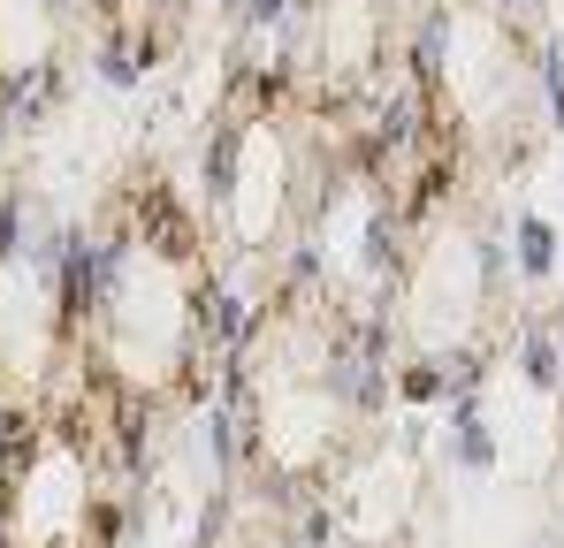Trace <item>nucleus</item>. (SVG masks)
Instances as JSON below:
<instances>
[{"mask_svg":"<svg viewBox=\"0 0 564 548\" xmlns=\"http://www.w3.org/2000/svg\"><path fill=\"white\" fill-rule=\"evenodd\" d=\"M145 464L153 435L77 381L46 412L0 404V548H130Z\"/></svg>","mask_w":564,"mask_h":548,"instance_id":"obj_1","label":"nucleus"},{"mask_svg":"<svg viewBox=\"0 0 564 548\" xmlns=\"http://www.w3.org/2000/svg\"><path fill=\"white\" fill-rule=\"evenodd\" d=\"M519 267L527 274L550 267V229H542V221H519Z\"/></svg>","mask_w":564,"mask_h":548,"instance_id":"obj_2","label":"nucleus"},{"mask_svg":"<svg viewBox=\"0 0 564 548\" xmlns=\"http://www.w3.org/2000/svg\"><path fill=\"white\" fill-rule=\"evenodd\" d=\"M221 548H305L290 526H260V534H237V541H221Z\"/></svg>","mask_w":564,"mask_h":548,"instance_id":"obj_3","label":"nucleus"}]
</instances>
